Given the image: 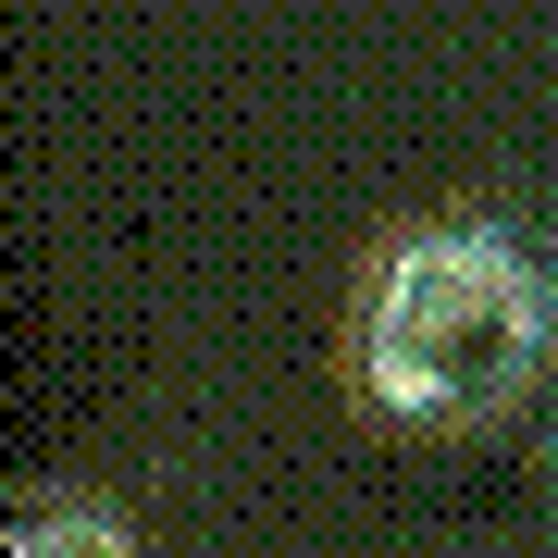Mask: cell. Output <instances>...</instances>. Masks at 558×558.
I'll return each mask as SVG.
<instances>
[{
	"mask_svg": "<svg viewBox=\"0 0 558 558\" xmlns=\"http://www.w3.org/2000/svg\"><path fill=\"white\" fill-rule=\"evenodd\" d=\"M13 558H137V534L112 509H87V497H38L13 521Z\"/></svg>",
	"mask_w": 558,
	"mask_h": 558,
	"instance_id": "cell-2",
	"label": "cell"
},
{
	"mask_svg": "<svg viewBox=\"0 0 558 558\" xmlns=\"http://www.w3.org/2000/svg\"><path fill=\"white\" fill-rule=\"evenodd\" d=\"M558 360V286L509 223H410L360 299V385L410 435H472Z\"/></svg>",
	"mask_w": 558,
	"mask_h": 558,
	"instance_id": "cell-1",
	"label": "cell"
}]
</instances>
